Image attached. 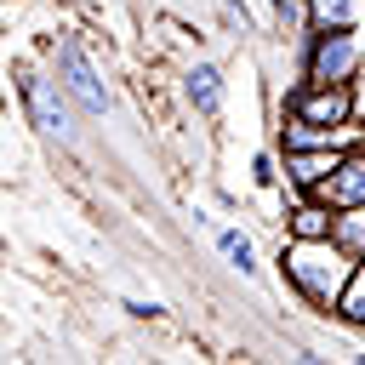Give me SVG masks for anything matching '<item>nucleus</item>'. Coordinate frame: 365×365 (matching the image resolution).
Wrapping results in <instances>:
<instances>
[{
	"instance_id": "16",
	"label": "nucleus",
	"mask_w": 365,
	"mask_h": 365,
	"mask_svg": "<svg viewBox=\"0 0 365 365\" xmlns=\"http://www.w3.org/2000/svg\"><path fill=\"white\" fill-rule=\"evenodd\" d=\"M268 11H274L279 23H308V17H302V0H268Z\"/></svg>"
},
{
	"instance_id": "13",
	"label": "nucleus",
	"mask_w": 365,
	"mask_h": 365,
	"mask_svg": "<svg viewBox=\"0 0 365 365\" xmlns=\"http://www.w3.org/2000/svg\"><path fill=\"white\" fill-rule=\"evenodd\" d=\"M279 177H285V171H279V143H274V148H262V154L251 160V182H257V188H274Z\"/></svg>"
},
{
	"instance_id": "5",
	"label": "nucleus",
	"mask_w": 365,
	"mask_h": 365,
	"mask_svg": "<svg viewBox=\"0 0 365 365\" xmlns=\"http://www.w3.org/2000/svg\"><path fill=\"white\" fill-rule=\"evenodd\" d=\"M336 165H342L336 148H285L279 143V171H285V188L291 194H314Z\"/></svg>"
},
{
	"instance_id": "4",
	"label": "nucleus",
	"mask_w": 365,
	"mask_h": 365,
	"mask_svg": "<svg viewBox=\"0 0 365 365\" xmlns=\"http://www.w3.org/2000/svg\"><path fill=\"white\" fill-rule=\"evenodd\" d=\"M365 68V46L354 29H308L302 34V74L308 80H348L359 86Z\"/></svg>"
},
{
	"instance_id": "12",
	"label": "nucleus",
	"mask_w": 365,
	"mask_h": 365,
	"mask_svg": "<svg viewBox=\"0 0 365 365\" xmlns=\"http://www.w3.org/2000/svg\"><path fill=\"white\" fill-rule=\"evenodd\" d=\"M354 257H365V205H342L336 211V228H331Z\"/></svg>"
},
{
	"instance_id": "7",
	"label": "nucleus",
	"mask_w": 365,
	"mask_h": 365,
	"mask_svg": "<svg viewBox=\"0 0 365 365\" xmlns=\"http://www.w3.org/2000/svg\"><path fill=\"white\" fill-rule=\"evenodd\" d=\"M314 194H319L325 205H336V211H342V205H365V143H359V148H348V154H342V165H336Z\"/></svg>"
},
{
	"instance_id": "11",
	"label": "nucleus",
	"mask_w": 365,
	"mask_h": 365,
	"mask_svg": "<svg viewBox=\"0 0 365 365\" xmlns=\"http://www.w3.org/2000/svg\"><path fill=\"white\" fill-rule=\"evenodd\" d=\"M336 319L354 325V331H365V257H359V268H354V279H348V291L336 302Z\"/></svg>"
},
{
	"instance_id": "6",
	"label": "nucleus",
	"mask_w": 365,
	"mask_h": 365,
	"mask_svg": "<svg viewBox=\"0 0 365 365\" xmlns=\"http://www.w3.org/2000/svg\"><path fill=\"white\" fill-rule=\"evenodd\" d=\"M182 97H188V108L200 114V120H217L222 114V103H228V80H222V68L217 63H188L182 68Z\"/></svg>"
},
{
	"instance_id": "17",
	"label": "nucleus",
	"mask_w": 365,
	"mask_h": 365,
	"mask_svg": "<svg viewBox=\"0 0 365 365\" xmlns=\"http://www.w3.org/2000/svg\"><path fill=\"white\" fill-rule=\"evenodd\" d=\"M359 359H365V331H359Z\"/></svg>"
},
{
	"instance_id": "10",
	"label": "nucleus",
	"mask_w": 365,
	"mask_h": 365,
	"mask_svg": "<svg viewBox=\"0 0 365 365\" xmlns=\"http://www.w3.org/2000/svg\"><path fill=\"white\" fill-rule=\"evenodd\" d=\"M302 29H359V0H302Z\"/></svg>"
},
{
	"instance_id": "2",
	"label": "nucleus",
	"mask_w": 365,
	"mask_h": 365,
	"mask_svg": "<svg viewBox=\"0 0 365 365\" xmlns=\"http://www.w3.org/2000/svg\"><path fill=\"white\" fill-rule=\"evenodd\" d=\"M17 97H23V114H29V125L46 137V143H57V148H80V103L68 97V86L51 74V68H29V63H17Z\"/></svg>"
},
{
	"instance_id": "15",
	"label": "nucleus",
	"mask_w": 365,
	"mask_h": 365,
	"mask_svg": "<svg viewBox=\"0 0 365 365\" xmlns=\"http://www.w3.org/2000/svg\"><path fill=\"white\" fill-rule=\"evenodd\" d=\"M222 11H228V29H234V34H251V11H245V0H222Z\"/></svg>"
},
{
	"instance_id": "9",
	"label": "nucleus",
	"mask_w": 365,
	"mask_h": 365,
	"mask_svg": "<svg viewBox=\"0 0 365 365\" xmlns=\"http://www.w3.org/2000/svg\"><path fill=\"white\" fill-rule=\"evenodd\" d=\"M211 240H217V251H222V262H228L234 274H245V279H257V274H262V257H257V240H251L245 228H234V222H222V228H211Z\"/></svg>"
},
{
	"instance_id": "1",
	"label": "nucleus",
	"mask_w": 365,
	"mask_h": 365,
	"mask_svg": "<svg viewBox=\"0 0 365 365\" xmlns=\"http://www.w3.org/2000/svg\"><path fill=\"white\" fill-rule=\"evenodd\" d=\"M354 268H359V257H354L336 234H325V240H291V234H285V245H279V279H285L291 297H297L302 308H314V314H336Z\"/></svg>"
},
{
	"instance_id": "8",
	"label": "nucleus",
	"mask_w": 365,
	"mask_h": 365,
	"mask_svg": "<svg viewBox=\"0 0 365 365\" xmlns=\"http://www.w3.org/2000/svg\"><path fill=\"white\" fill-rule=\"evenodd\" d=\"M336 228V205H325L319 194H297L291 211H285V234L291 240H325Z\"/></svg>"
},
{
	"instance_id": "14",
	"label": "nucleus",
	"mask_w": 365,
	"mask_h": 365,
	"mask_svg": "<svg viewBox=\"0 0 365 365\" xmlns=\"http://www.w3.org/2000/svg\"><path fill=\"white\" fill-rule=\"evenodd\" d=\"M120 308H125V314H131V319H160V314H165V308H160V302H154V297H148V302H143V297H125V302H120Z\"/></svg>"
},
{
	"instance_id": "3",
	"label": "nucleus",
	"mask_w": 365,
	"mask_h": 365,
	"mask_svg": "<svg viewBox=\"0 0 365 365\" xmlns=\"http://www.w3.org/2000/svg\"><path fill=\"white\" fill-rule=\"evenodd\" d=\"M51 74L68 86V97H74V103H80L91 120L114 114V86H108L103 63L86 51V40H80V34H63V40L51 46Z\"/></svg>"
}]
</instances>
